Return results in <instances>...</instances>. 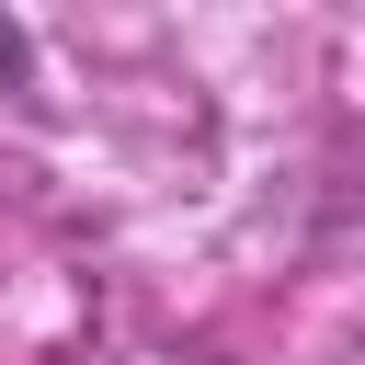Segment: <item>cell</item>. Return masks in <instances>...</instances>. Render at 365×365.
<instances>
[{"label":"cell","mask_w":365,"mask_h":365,"mask_svg":"<svg viewBox=\"0 0 365 365\" xmlns=\"http://www.w3.org/2000/svg\"><path fill=\"white\" fill-rule=\"evenodd\" d=\"M0 91H34V23L0 11Z\"/></svg>","instance_id":"1"}]
</instances>
